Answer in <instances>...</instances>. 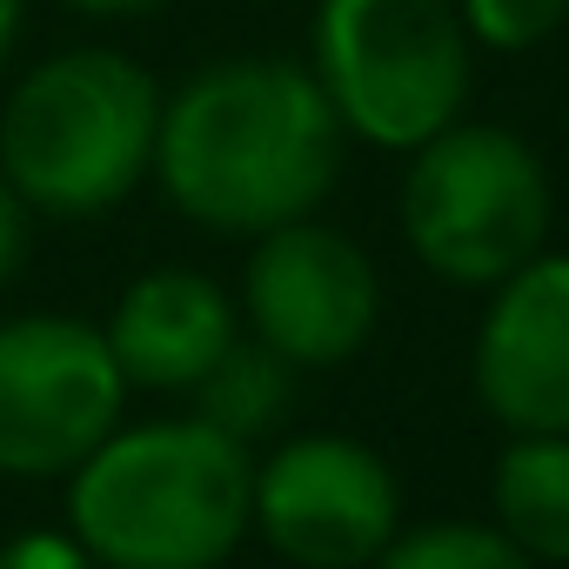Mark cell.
Listing matches in <instances>:
<instances>
[{"instance_id":"cell-1","label":"cell","mask_w":569,"mask_h":569,"mask_svg":"<svg viewBox=\"0 0 569 569\" xmlns=\"http://www.w3.org/2000/svg\"><path fill=\"white\" fill-rule=\"evenodd\" d=\"M342 161L349 134L302 61L228 54L161 94L148 181L201 234L254 241L281 221L322 214Z\"/></svg>"},{"instance_id":"cell-2","label":"cell","mask_w":569,"mask_h":569,"mask_svg":"<svg viewBox=\"0 0 569 569\" xmlns=\"http://www.w3.org/2000/svg\"><path fill=\"white\" fill-rule=\"evenodd\" d=\"M254 449L188 416L121 422L68 482L61 522L101 569H221L248 542Z\"/></svg>"},{"instance_id":"cell-3","label":"cell","mask_w":569,"mask_h":569,"mask_svg":"<svg viewBox=\"0 0 569 569\" xmlns=\"http://www.w3.org/2000/svg\"><path fill=\"white\" fill-rule=\"evenodd\" d=\"M161 81L121 48H61L0 101V181L34 221H101L154 168Z\"/></svg>"},{"instance_id":"cell-4","label":"cell","mask_w":569,"mask_h":569,"mask_svg":"<svg viewBox=\"0 0 569 569\" xmlns=\"http://www.w3.org/2000/svg\"><path fill=\"white\" fill-rule=\"evenodd\" d=\"M349 141L409 154L476 94V41L456 0H316L309 61Z\"/></svg>"},{"instance_id":"cell-5","label":"cell","mask_w":569,"mask_h":569,"mask_svg":"<svg viewBox=\"0 0 569 569\" xmlns=\"http://www.w3.org/2000/svg\"><path fill=\"white\" fill-rule=\"evenodd\" d=\"M402 241L449 289L489 296L502 274L549 248L556 188L542 154L496 121H449L402 168Z\"/></svg>"},{"instance_id":"cell-6","label":"cell","mask_w":569,"mask_h":569,"mask_svg":"<svg viewBox=\"0 0 569 569\" xmlns=\"http://www.w3.org/2000/svg\"><path fill=\"white\" fill-rule=\"evenodd\" d=\"M128 382L101 322L28 309L0 322V482H68L121 422Z\"/></svg>"},{"instance_id":"cell-7","label":"cell","mask_w":569,"mask_h":569,"mask_svg":"<svg viewBox=\"0 0 569 569\" xmlns=\"http://www.w3.org/2000/svg\"><path fill=\"white\" fill-rule=\"evenodd\" d=\"M396 529H402L396 469L342 429L281 436L254 462L248 536H261L281 562H296V569H369L389 549Z\"/></svg>"},{"instance_id":"cell-8","label":"cell","mask_w":569,"mask_h":569,"mask_svg":"<svg viewBox=\"0 0 569 569\" xmlns=\"http://www.w3.org/2000/svg\"><path fill=\"white\" fill-rule=\"evenodd\" d=\"M241 336L296 369H342L382 322V274L369 248L316 214L248 241L241 261Z\"/></svg>"},{"instance_id":"cell-9","label":"cell","mask_w":569,"mask_h":569,"mask_svg":"<svg viewBox=\"0 0 569 569\" xmlns=\"http://www.w3.org/2000/svg\"><path fill=\"white\" fill-rule=\"evenodd\" d=\"M469 376L509 436H569V254L542 248L489 289Z\"/></svg>"},{"instance_id":"cell-10","label":"cell","mask_w":569,"mask_h":569,"mask_svg":"<svg viewBox=\"0 0 569 569\" xmlns=\"http://www.w3.org/2000/svg\"><path fill=\"white\" fill-rule=\"evenodd\" d=\"M108 356L121 369L128 389L141 396H188L241 336V309L214 274L188 268V261H161L148 274H134L114 296L108 322Z\"/></svg>"},{"instance_id":"cell-11","label":"cell","mask_w":569,"mask_h":569,"mask_svg":"<svg viewBox=\"0 0 569 569\" xmlns=\"http://www.w3.org/2000/svg\"><path fill=\"white\" fill-rule=\"evenodd\" d=\"M496 529L536 562H569V436H509L489 476Z\"/></svg>"},{"instance_id":"cell-12","label":"cell","mask_w":569,"mask_h":569,"mask_svg":"<svg viewBox=\"0 0 569 569\" xmlns=\"http://www.w3.org/2000/svg\"><path fill=\"white\" fill-rule=\"evenodd\" d=\"M296 376H302L296 362H281L254 336H234V349L188 389V409L208 429H221L241 449H254V442L289 429V416H296Z\"/></svg>"},{"instance_id":"cell-13","label":"cell","mask_w":569,"mask_h":569,"mask_svg":"<svg viewBox=\"0 0 569 569\" xmlns=\"http://www.w3.org/2000/svg\"><path fill=\"white\" fill-rule=\"evenodd\" d=\"M369 569H536L496 522H462V516H442V522H416V529H396L389 549L369 562Z\"/></svg>"},{"instance_id":"cell-14","label":"cell","mask_w":569,"mask_h":569,"mask_svg":"<svg viewBox=\"0 0 569 569\" xmlns=\"http://www.w3.org/2000/svg\"><path fill=\"white\" fill-rule=\"evenodd\" d=\"M456 14H462V28H469L476 48H489V54H529V48H542L569 21V0H456Z\"/></svg>"},{"instance_id":"cell-15","label":"cell","mask_w":569,"mask_h":569,"mask_svg":"<svg viewBox=\"0 0 569 569\" xmlns=\"http://www.w3.org/2000/svg\"><path fill=\"white\" fill-rule=\"evenodd\" d=\"M0 569H101V562L68 536V522H54V529H14L0 542Z\"/></svg>"},{"instance_id":"cell-16","label":"cell","mask_w":569,"mask_h":569,"mask_svg":"<svg viewBox=\"0 0 569 569\" xmlns=\"http://www.w3.org/2000/svg\"><path fill=\"white\" fill-rule=\"evenodd\" d=\"M28 248H34V214L21 208V194H14L8 181H0V289L21 274Z\"/></svg>"},{"instance_id":"cell-17","label":"cell","mask_w":569,"mask_h":569,"mask_svg":"<svg viewBox=\"0 0 569 569\" xmlns=\"http://www.w3.org/2000/svg\"><path fill=\"white\" fill-rule=\"evenodd\" d=\"M61 8H74L81 21H148L168 0H61Z\"/></svg>"},{"instance_id":"cell-18","label":"cell","mask_w":569,"mask_h":569,"mask_svg":"<svg viewBox=\"0 0 569 569\" xmlns=\"http://www.w3.org/2000/svg\"><path fill=\"white\" fill-rule=\"evenodd\" d=\"M21 28H28V0H0V68L14 61V48H21Z\"/></svg>"}]
</instances>
